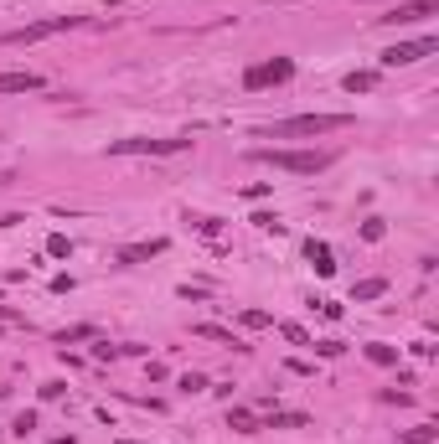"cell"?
Returning a JSON list of instances; mask_svg holds the SVG:
<instances>
[{
  "instance_id": "6da1fadb",
  "label": "cell",
  "mask_w": 439,
  "mask_h": 444,
  "mask_svg": "<svg viewBox=\"0 0 439 444\" xmlns=\"http://www.w3.org/2000/svg\"><path fill=\"white\" fill-rule=\"evenodd\" d=\"M351 114H295V119H274L263 124L258 135L263 140H321V135H336V129H346Z\"/></svg>"
},
{
  "instance_id": "7a4b0ae2",
  "label": "cell",
  "mask_w": 439,
  "mask_h": 444,
  "mask_svg": "<svg viewBox=\"0 0 439 444\" xmlns=\"http://www.w3.org/2000/svg\"><path fill=\"white\" fill-rule=\"evenodd\" d=\"M248 161H263V166H279L290 176H316L336 161L331 150H248Z\"/></svg>"
},
{
  "instance_id": "3957f363",
  "label": "cell",
  "mask_w": 439,
  "mask_h": 444,
  "mask_svg": "<svg viewBox=\"0 0 439 444\" xmlns=\"http://www.w3.org/2000/svg\"><path fill=\"white\" fill-rule=\"evenodd\" d=\"M290 78H295V62L290 57H263V62H253V68L243 73V88L258 94V88H279V83H290Z\"/></svg>"
},
{
  "instance_id": "277c9868",
  "label": "cell",
  "mask_w": 439,
  "mask_h": 444,
  "mask_svg": "<svg viewBox=\"0 0 439 444\" xmlns=\"http://www.w3.org/2000/svg\"><path fill=\"white\" fill-rule=\"evenodd\" d=\"M68 26H78V16H52V21H31V26H21V31H6L0 41H6V47H31V41H41V36H57V31H68Z\"/></svg>"
},
{
  "instance_id": "5b68a950",
  "label": "cell",
  "mask_w": 439,
  "mask_h": 444,
  "mask_svg": "<svg viewBox=\"0 0 439 444\" xmlns=\"http://www.w3.org/2000/svg\"><path fill=\"white\" fill-rule=\"evenodd\" d=\"M439 52V36H419V41H398V47L383 52V68H408V62H424Z\"/></svg>"
},
{
  "instance_id": "8992f818",
  "label": "cell",
  "mask_w": 439,
  "mask_h": 444,
  "mask_svg": "<svg viewBox=\"0 0 439 444\" xmlns=\"http://www.w3.org/2000/svg\"><path fill=\"white\" fill-rule=\"evenodd\" d=\"M191 140H109V155H181Z\"/></svg>"
},
{
  "instance_id": "52a82bcc",
  "label": "cell",
  "mask_w": 439,
  "mask_h": 444,
  "mask_svg": "<svg viewBox=\"0 0 439 444\" xmlns=\"http://www.w3.org/2000/svg\"><path fill=\"white\" fill-rule=\"evenodd\" d=\"M439 11V0H403V6H393L388 16H378L383 26H413V21H424Z\"/></svg>"
},
{
  "instance_id": "ba28073f",
  "label": "cell",
  "mask_w": 439,
  "mask_h": 444,
  "mask_svg": "<svg viewBox=\"0 0 439 444\" xmlns=\"http://www.w3.org/2000/svg\"><path fill=\"white\" fill-rule=\"evenodd\" d=\"M166 253V238H150V243H129V248H119V263H145V258H156Z\"/></svg>"
},
{
  "instance_id": "9c48e42d",
  "label": "cell",
  "mask_w": 439,
  "mask_h": 444,
  "mask_svg": "<svg viewBox=\"0 0 439 444\" xmlns=\"http://www.w3.org/2000/svg\"><path fill=\"white\" fill-rule=\"evenodd\" d=\"M41 73H0V94H36Z\"/></svg>"
},
{
  "instance_id": "30bf717a",
  "label": "cell",
  "mask_w": 439,
  "mask_h": 444,
  "mask_svg": "<svg viewBox=\"0 0 439 444\" xmlns=\"http://www.w3.org/2000/svg\"><path fill=\"white\" fill-rule=\"evenodd\" d=\"M305 258L316 263V274H321V279H331V274H336V258H331V248H326V243H316V238H311V243H305Z\"/></svg>"
},
{
  "instance_id": "8fae6325",
  "label": "cell",
  "mask_w": 439,
  "mask_h": 444,
  "mask_svg": "<svg viewBox=\"0 0 439 444\" xmlns=\"http://www.w3.org/2000/svg\"><path fill=\"white\" fill-rule=\"evenodd\" d=\"M196 336H207V341H228V346H238V351H248V346L238 341L233 331H223V326H196Z\"/></svg>"
},
{
  "instance_id": "7c38bea8",
  "label": "cell",
  "mask_w": 439,
  "mask_h": 444,
  "mask_svg": "<svg viewBox=\"0 0 439 444\" xmlns=\"http://www.w3.org/2000/svg\"><path fill=\"white\" fill-rule=\"evenodd\" d=\"M228 424H233L238 434H253V429H258V418H253L248 408H228Z\"/></svg>"
},
{
  "instance_id": "4fadbf2b",
  "label": "cell",
  "mask_w": 439,
  "mask_h": 444,
  "mask_svg": "<svg viewBox=\"0 0 439 444\" xmlns=\"http://www.w3.org/2000/svg\"><path fill=\"white\" fill-rule=\"evenodd\" d=\"M398 439H403V444H434V439H439V429H434V424H419V429H403Z\"/></svg>"
},
{
  "instance_id": "5bb4252c",
  "label": "cell",
  "mask_w": 439,
  "mask_h": 444,
  "mask_svg": "<svg viewBox=\"0 0 439 444\" xmlns=\"http://www.w3.org/2000/svg\"><path fill=\"white\" fill-rule=\"evenodd\" d=\"M367 362H378V367H393V362H398V351H393V346H383V341H372V346H367Z\"/></svg>"
},
{
  "instance_id": "9a60e30c",
  "label": "cell",
  "mask_w": 439,
  "mask_h": 444,
  "mask_svg": "<svg viewBox=\"0 0 439 444\" xmlns=\"http://www.w3.org/2000/svg\"><path fill=\"white\" fill-rule=\"evenodd\" d=\"M305 424H311L305 413H274L269 418V429H305Z\"/></svg>"
},
{
  "instance_id": "2e32d148",
  "label": "cell",
  "mask_w": 439,
  "mask_h": 444,
  "mask_svg": "<svg viewBox=\"0 0 439 444\" xmlns=\"http://www.w3.org/2000/svg\"><path fill=\"white\" fill-rule=\"evenodd\" d=\"M383 290H388V279H362V284H357L351 295H357V300H378Z\"/></svg>"
},
{
  "instance_id": "e0dca14e",
  "label": "cell",
  "mask_w": 439,
  "mask_h": 444,
  "mask_svg": "<svg viewBox=\"0 0 439 444\" xmlns=\"http://www.w3.org/2000/svg\"><path fill=\"white\" fill-rule=\"evenodd\" d=\"M378 83V73H346V94H367Z\"/></svg>"
},
{
  "instance_id": "ac0fdd59",
  "label": "cell",
  "mask_w": 439,
  "mask_h": 444,
  "mask_svg": "<svg viewBox=\"0 0 439 444\" xmlns=\"http://www.w3.org/2000/svg\"><path fill=\"white\" fill-rule=\"evenodd\" d=\"M94 326H73V331H57V346H73V341H88Z\"/></svg>"
},
{
  "instance_id": "d6986e66",
  "label": "cell",
  "mask_w": 439,
  "mask_h": 444,
  "mask_svg": "<svg viewBox=\"0 0 439 444\" xmlns=\"http://www.w3.org/2000/svg\"><path fill=\"white\" fill-rule=\"evenodd\" d=\"M191 228L202 233V238H217V233H223V222H217V217H191Z\"/></svg>"
},
{
  "instance_id": "ffe728a7",
  "label": "cell",
  "mask_w": 439,
  "mask_h": 444,
  "mask_svg": "<svg viewBox=\"0 0 439 444\" xmlns=\"http://www.w3.org/2000/svg\"><path fill=\"white\" fill-rule=\"evenodd\" d=\"M47 253H52V258H68L73 248H68V238H62V233H52V238H47Z\"/></svg>"
},
{
  "instance_id": "44dd1931",
  "label": "cell",
  "mask_w": 439,
  "mask_h": 444,
  "mask_svg": "<svg viewBox=\"0 0 439 444\" xmlns=\"http://www.w3.org/2000/svg\"><path fill=\"white\" fill-rule=\"evenodd\" d=\"M279 331H284V341H295V346H311V336H305L300 326H279Z\"/></svg>"
},
{
  "instance_id": "7402d4cb",
  "label": "cell",
  "mask_w": 439,
  "mask_h": 444,
  "mask_svg": "<svg viewBox=\"0 0 439 444\" xmlns=\"http://www.w3.org/2000/svg\"><path fill=\"white\" fill-rule=\"evenodd\" d=\"M181 388H186V393H202V388H207V377H202V372H186V377H181Z\"/></svg>"
},
{
  "instance_id": "603a6c76",
  "label": "cell",
  "mask_w": 439,
  "mask_h": 444,
  "mask_svg": "<svg viewBox=\"0 0 439 444\" xmlns=\"http://www.w3.org/2000/svg\"><path fill=\"white\" fill-rule=\"evenodd\" d=\"M243 326H253V331H263V326H269V316H263V310H243Z\"/></svg>"
},
{
  "instance_id": "cb8c5ba5",
  "label": "cell",
  "mask_w": 439,
  "mask_h": 444,
  "mask_svg": "<svg viewBox=\"0 0 439 444\" xmlns=\"http://www.w3.org/2000/svg\"><path fill=\"white\" fill-rule=\"evenodd\" d=\"M31 429H36V413H21V418H16V434H21V439H26Z\"/></svg>"
},
{
  "instance_id": "d4e9b609",
  "label": "cell",
  "mask_w": 439,
  "mask_h": 444,
  "mask_svg": "<svg viewBox=\"0 0 439 444\" xmlns=\"http://www.w3.org/2000/svg\"><path fill=\"white\" fill-rule=\"evenodd\" d=\"M253 222H258V228H263V233H279V217H274V212H258Z\"/></svg>"
},
{
  "instance_id": "484cf974",
  "label": "cell",
  "mask_w": 439,
  "mask_h": 444,
  "mask_svg": "<svg viewBox=\"0 0 439 444\" xmlns=\"http://www.w3.org/2000/svg\"><path fill=\"white\" fill-rule=\"evenodd\" d=\"M316 351H321V357H341L346 346H341V341H316Z\"/></svg>"
},
{
  "instance_id": "4316f807",
  "label": "cell",
  "mask_w": 439,
  "mask_h": 444,
  "mask_svg": "<svg viewBox=\"0 0 439 444\" xmlns=\"http://www.w3.org/2000/svg\"><path fill=\"white\" fill-rule=\"evenodd\" d=\"M0 326H21V310H11V305H0Z\"/></svg>"
},
{
  "instance_id": "83f0119b",
  "label": "cell",
  "mask_w": 439,
  "mask_h": 444,
  "mask_svg": "<svg viewBox=\"0 0 439 444\" xmlns=\"http://www.w3.org/2000/svg\"><path fill=\"white\" fill-rule=\"evenodd\" d=\"M47 444H78V439H73V434H68V439H47Z\"/></svg>"
},
{
  "instance_id": "f1b7e54d",
  "label": "cell",
  "mask_w": 439,
  "mask_h": 444,
  "mask_svg": "<svg viewBox=\"0 0 439 444\" xmlns=\"http://www.w3.org/2000/svg\"><path fill=\"white\" fill-rule=\"evenodd\" d=\"M0 398H6V388H0Z\"/></svg>"
},
{
  "instance_id": "f546056e",
  "label": "cell",
  "mask_w": 439,
  "mask_h": 444,
  "mask_svg": "<svg viewBox=\"0 0 439 444\" xmlns=\"http://www.w3.org/2000/svg\"><path fill=\"white\" fill-rule=\"evenodd\" d=\"M119 444H129V439H119Z\"/></svg>"
}]
</instances>
